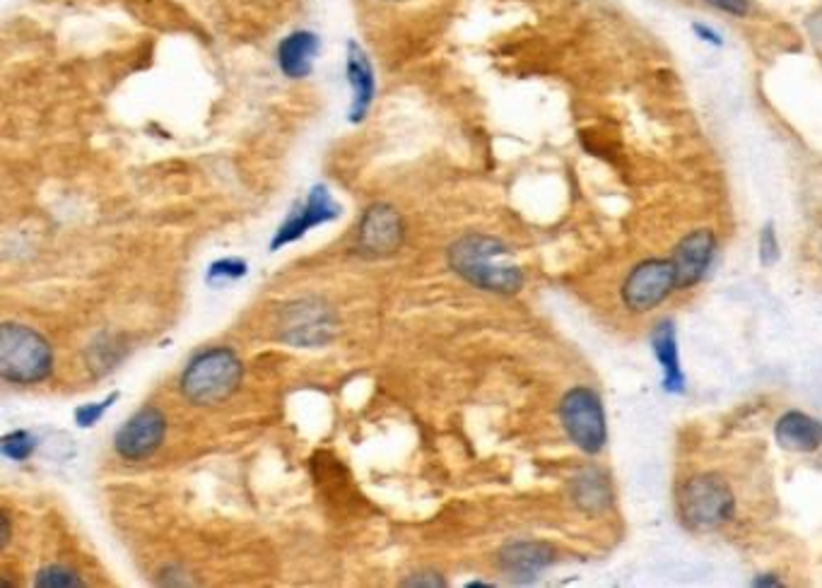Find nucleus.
I'll list each match as a JSON object with an SVG mask.
<instances>
[{
    "mask_svg": "<svg viewBox=\"0 0 822 588\" xmlns=\"http://www.w3.org/2000/svg\"><path fill=\"white\" fill-rule=\"evenodd\" d=\"M340 203L330 193L328 186L316 183L309 189V193L304 196L299 203L289 210V216L283 220V224L277 227V232L271 242V251H281L287 244H295L299 239L322 227L326 222H336L340 218Z\"/></svg>",
    "mask_w": 822,
    "mask_h": 588,
    "instance_id": "7",
    "label": "nucleus"
},
{
    "mask_svg": "<svg viewBox=\"0 0 822 588\" xmlns=\"http://www.w3.org/2000/svg\"><path fill=\"white\" fill-rule=\"evenodd\" d=\"M446 263L468 285L495 292L516 294L524 287V273L514 263L512 249L487 234H466L446 251Z\"/></svg>",
    "mask_w": 822,
    "mask_h": 588,
    "instance_id": "1",
    "label": "nucleus"
},
{
    "mask_svg": "<svg viewBox=\"0 0 822 588\" xmlns=\"http://www.w3.org/2000/svg\"><path fill=\"white\" fill-rule=\"evenodd\" d=\"M53 371V347L42 333L6 321L0 326V379L18 386L42 384Z\"/></svg>",
    "mask_w": 822,
    "mask_h": 588,
    "instance_id": "3",
    "label": "nucleus"
},
{
    "mask_svg": "<svg viewBox=\"0 0 822 588\" xmlns=\"http://www.w3.org/2000/svg\"><path fill=\"white\" fill-rule=\"evenodd\" d=\"M34 451H36V439L27 430L10 432L3 437V441H0V453L15 463L30 461L34 456Z\"/></svg>",
    "mask_w": 822,
    "mask_h": 588,
    "instance_id": "20",
    "label": "nucleus"
},
{
    "mask_svg": "<svg viewBox=\"0 0 822 588\" xmlns=\"http://www.w3.org/2000/svg\"><path fill=\"white\" fill-rule=\"evenodd\" d=\"M714 253L716 237L709 230H695L685 239H681V244L675 246V253L671 259L675 265V277H678V290L693 287L705 277L714 261Z\"/></svg>",
    "mask_w": 822,
    "mask_h": 588,
    "instance_id": "13",
    "label": "nucleus"
},
{
    "mask_svg": "<svg viewBox=\"0 0 822 588\" xmlns=\"http://www.w3.org/2000/svg\"><path fill=\"white\" fill-rule=\"evenodd\" d=\"M555 563V550L548 543L516 540L504 545L497 555V567L516 584L536 581L538 574Z\"/></svg>",
    "mask_w": 822,
    "mask_h": 588,
    "instance_id": "12",
    "label": "nucleus"
},
{
    "mask_svg": "<svg viewBox=\"0 0 822 588\" xmlns=\"http://www.w3.org/2000/svg\"><path fill=\"white\" fill-rule=\"evenodd\" d=\"M755 586H781V581L779 579H769V574H767V577L755 579Z\"/></svg>",
    "mask_w": 822,
    "mask_h": 588,
    "instance_id": "28",
    "label": "nucleus"
},
{
    "mask_svg": "<svg viewBox=\"0 0 822 588\" xmlns=\"http://www.w3.org/2000/svg\"><path fill=\"white\" fill-rule=\"evenodd\" d=\"M126 357V347L118 345V338H112L109 343H104V338H97L87 347V367L97 374V377H104L106 371H112L118 367V363Z\"/></svg>",
    "mask_w": 822,
    "mask_h": 588,
    "instance_id": "18",
    "label": "nucleus"
},
{
    "mask_svg": "<svg viewBox=\"0 0 822 588\" xmlns=\"http://www.w3.org/2000/svg\"><path fill=\"white\" fill-rule=\"evenodd\" d=\"M318 53H322V39L309 30H297L287 34L277 44V69L287 80H304L314 73Z\"/></svg>",
    "mask_w": 822,
    "mask_h": 588,
    "instance_id": "14",
    "label": "nucleus"
},
{
    "mask_svg": "<svg viewBox=\"0 0 822 588\" xmlns=\"http://www.w3.org/2000/svg\"><path fill=\"white\" fill-rule=\"evenodd\" d=\"M652 347L663 369V389L668 393L685 391V377L678 359V343H675V326L673 321H661L652 333Z\"/></svg>",
    "mask_w": 822,
    "mask_h": 588,
    "instance_id": "16",
    "label": "nucleus"
},
{
    "mask_svg": "<svg viewBox=\"0 0 822 588\" xmlns=\"http://www.w3.org/2000/svg\"><path fill=\"white\" fill-rule=\"evenodd\" d=\"M705 3L714 6L716 10L728 12V15H736V18H742L750 12V0H705Z\"/></svg>",
    "mask_w": 822,
    "mask_h": 588,
    "instance_id": "25",
    "label": "nucleus"
},
{
    "mask_svg": "<svg viewBox=\"0 0 822 588\" xmlns=\"http://www.w3.org/2000/svg\"><path fill=\"white\" fill-rule=\"evenodd\" d=\"M405 239V222L393 206L375 203L365 210V216L357 224V249L367 256H391L401 249Z\"/></svg>",
    "mask_w": 822,
    "mask_h": 588,
    "instance_id": "10",
    "label": "nucleus"
},
{
    "mask_svg": "<svg viewBox=\"0 0 822 588\" xmlns=\"http://www.w3.org/2000/svg\"><path fill=\"white\" fill-rule=\"evenodd\" d=\"M244 379L242 359L230 347H208L186 365L179 389L198 408H212L230 400Z\"/></svg>",
    "mask_w": 822,
    "mask_h": 588,
    "instance_id": "2",
    "label": "nucleus"
},
{
    "mask_svg": "<svg viewBox=\"0 0 822 588\" xmlns=\"http://www.w3.org/2000/svg\"><path fill=\"white\" fill-rule=\"evenodd\" d=\"M34 586L42 588H83L85 581L80 579V574L65 565H46L36 571Z\"/></svg>",
    "mask_w": 822,
    "mask_h": 588,
    "instance_id": "19",
    "label": "nucleus"
},
{
    "mask_svg": "<svg viewBox=\"0 0 822 588\" xmlns=\"http://www.w3.org/2000/svg\"><path fill=\"white\" fill-rule=\"evenodd\" d=\"M569 494H572V502L579 506V510L587 514H599L610 506V485H608V477L599 471V468H587V471H581L572 480Z\"/></svg>",
    "mask_w": 822,
    "mask_h": 588,
    "instance_id": "17",
    "label": "nucleus"
},
{
    "mask_svg": "<svg viewBox=\"0 0 822 588\" xmlns=\"http://www.w3.org/2000/svg\"><path fill=\"white\" fill-rule=\"evenodd\" d=\"M167 439V416L155 406H145L118 427L114 434V451L124 461H148L162 449Z\"/></svg>",
    "mask_w": 822,
    "mask_h": 588,
    "instance_id": "8",
    "label": "nucleus"
},
{
    "mask_svg": "<svg viewBox=\"0 0 822 588\" xmlns=\"http://www.w3.org/2000/svg\"><path fill=\"white\" fill-rule=\"evenodd\" d=\"M403 586L408 588H444L446 579L444 574L434 571V569H420L408 574V579H403Z\"/></svg>",
    "mask_w": 822,
    "mask_h": 588,
    "instance_id": "23",
    "label": "nucleus"
},
{
    "mask_svg": "<svg viewBox=\"0 0 822 588\" xmlns=\"http://www.w3.org/2000/svg\"><path fill=\"white\" fill-rule=\"evenodd\" d=\"M760 261L762 265H774L779 261V242L772 224H767L760 234Z\"/></svg>",
    "mask_w": 822,
    "mask_h": 588,
    "instance_id": "24",
    "label": "nucleus"
},
{
    "mask_svg": "<svg viewBox=\"0 0 822 588\" xmlns=\"http://www.w3.org/2000/svg\"><path fill=\"white\" fill-rule=\"evenodd\" d=\"M118 396H122V393L112 391L104 400H99V403H85V406L75 408V412H73L75 424L83 427V430H89V427H95L97 422H102V418L106 416V410H109L116 403Z\"/></svg>",
    "mask_w": 822,
    "mask_h": 588,
    "instance_id": "21",
    "label": "nucleus"
},
{
    "mask_svg": "<svg viewBox=\"0 0 822 588\" xmlns=\"http://www.w3.org/2000/svg\"><path fill=\"white\" fill-rule=\"evenodd\" d=\"M338 316L326 300L302 297L281 306L275 338L292 347H326L336 338Z\"/></svg>",
    "mask_w": 822,
    "mask_h": 588,
    "instance_id": "4",
    "label": "nucleus"
},
{
    "mask_svg": "<svg viewBox=\"0 0 822 588\" xmlns=\"http://www.w3.org/2000/svg\"><path fill=\"white\" fill-rule=\"evenodd\" d=\"M695 32H697L702 39H709L712 44H721V39L716 36L712 30H707V27H699V24H697V27H695Z\"/></svg>",
    "mask_w": 822,
    "mask_h": 588,
    "instance_id": "27",
    "label": "nucleus"
},
{
    "mask_svg": "<svg viewBox=\"0 0 822 588\" xmlns=\"http://www.w3.org/2000/svg\"><path fill=\"white\" fill-rule=\"evenodd\" d=\"M246 273H249L246 261H242V259H220L215 263H210L205 280L212 285H218V283H230V280L244 277Z\"/></svg>",
    "mask_w": 822,
    "mask_h": 588,
    "instance_id": "22",
    "label": "nucleus"
},
{
    "mask_svg": "<svg viewBox=\"0 0 822 588\" xmlns=\"http://www.w3.org/2000/svg\"><path fill=\"white\" fill-rule=\"evenodd\" d=\"M560 420L567 437L572 439V444L581 449L589 456L603 451L608 430H605V412L601 406V398L596 396L591 389H572L565 393L560 403Z\"/></svg>",
    "mask_w": 822,
    "mask_h": 588,
    "instance_id": "6",
    "label": "nucleus"
},
{
    "mask_svg": "<svg viewBox=\"0 0 822 588\" xmlns=\"http://www.w3.org/2000/svg\"><path fill=\"white\" fill-rule=\"evenodd\" d=\"M774 434L779 447L787 451L808 453L822 447V422L801 410H789L787 416H781Z\"/></svg>",
    "mask_w": 822,
    "mask_h": 588,
    "instance_id": "15",
    "label": "nucleus"
},
{
    "mask_svg": "<svg viewBox=\"0 0 822 588\" xmlns=\"http://www.w3.org/2000/svg\"><path fill=\"white\" fill-rule=\"evenodd\" d=\"M736 514V497L721 477L697 475L681 492V516L689 531L709 533Z\"/></svg>",
    "mask_w": 822,
    "mask_h": 588,
    "instance_id": "5",
    "label": "nucleus"
},
{
    "mask_svg": "<svg viewBox=\"0 0 822 588\" xmlns=\"http://www.w3.org/2000/svg\"><path fill=\"white\" fill-rule=\"evenodd\" d=\"M345 80L352 90V102L348 106V122L350 124H362L371 112V104L377 97V75L375 65H371L369 53L350 39L348 49H345Z\"/></svg>",
    "mask_w": 822,
    "mask_h": 588,
    "instance_id": "11",
    "label": "nucleus"
},
{
    "mask_svg": "<svg viewBox=\"0 0 822 588\" xmlns=\"http://www.w3.org/2000/svg\"><path fill=\"white\" fill-rule=\"evenodd\" d=\"M673 290H678L673 261L652 259L636 265L628 275L625 285H622V302L628 304V309L642 314L668 300Z\"/></svg>",
    "mask_w": 822,
    "mask_h": 588,
    "instance_id": "9",
    "label": "nucleus"
},
{
    "mask_svg": "<svg viewBox=\"0 0 822 588\" xmlns=\"http://www.w3.org/2000/svg\"><path fill=\"white\" fill-rule=\"evenodd\" d=\"M10 516L3 512L0 514V550H6L8 543H10Z\"/></svg>",
    "mask_w": 822,
    "mask_h": 588,
    "instance_id": "26",
    "label": "nucleus"
}]
</instances>
